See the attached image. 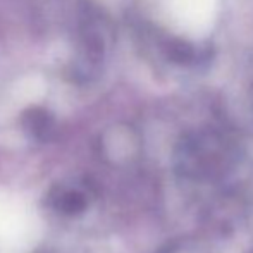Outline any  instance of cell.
<instances>
[{
  "label": "cell",
  "instance_id": "1",
  "mask_svg": "<svg viewBox=\"0 0 253 253\" xmlns=\"http://www.w3.org/2000/svg\"><path fill=\"white\" fill-rule=\"evenodd\" d=\"M83 207H84L83 197H81L80 193H76V191H73V190L62 193L59 197V200H57V209H59V212L67 213V215H73V213L81 212V210H83Z\"/></svg>",
  "mask_w": 253,
  "mask_h": 253
}]
</instances>
